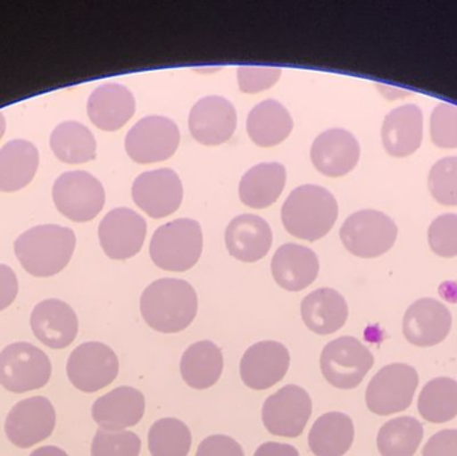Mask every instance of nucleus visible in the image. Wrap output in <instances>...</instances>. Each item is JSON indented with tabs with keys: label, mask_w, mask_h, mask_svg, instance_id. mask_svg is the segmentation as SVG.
I'll use <instances>...</instances> for the list:
<instances>
[{
	"label": "nucleus",
	"mask_w": 457,
	"mask_h": 456,
	"mask_svg": "<svg viewBox=\"0 0 457 456\" xmlns=\"http://www.w3.org/2000/svg\"><path fill=\"white\" fill-rule=\"evenodd\" d=\"M195 288L179 278H161L150 284L141 296V313L147 326L161 334L184 331L197 316Z\"/></svg>",
	"instance_id": "1"
},
{
	"label": "nucleus",
	"mask_w": 457,
	"mask_h": 456,
	"mask_svg": "<svg viewBox=\"0 0 457 456\" xmlns=\"http://www.w3.org/2000/svg\"><path fill=\"white\" fill-rule=\"evenodd\" d=\"M77 237L70 228L40 225L26 230L15 241V254L21 267L35 278H51L71 260Z\"/></svg>",
	"instance_id": "2"
},
{
	"label": "nucleus",
	"mask_w": 457,
	"mask_h": 456,
	"mask_svg": "<svg viewBox=\"0 0 457 456\" xmlns=\"http://www.w3.org/2000/svg\"><path fill=\"white\" fill-rule=\"evenodd\" d=\"M337 217V201L329 190L317 185H303L293 190L281 209L285 229L311 243L327 236Z\"/></svg>",
	"instance_id": "3"
},
{
	"label": "nucleus",
	"mask_w": 457,
	"mask_h": 456,
	"mask_svg": "<svg viewBox=\"0 0 457 456\" xmlns=\"http://www.w3.org/2000/svg\"><path fill=\"white\" fill-rule=\"evenodd\" d=\"M203 248L201 225L195 220L179 219L155 230L150 241V257L161 269L185 272L197 264Z\"/></svg>",
	"instance_id": "4"
},
{
	"label": "nucleus",
	"mask_w": 457,
	"mask_h": 456,
	"mask_svg": "<svg viewBox=\"0 0 457 456\" xmlns=\"http://www.w3.org/2000/svg\"><path fill=\"white\" fill-rule=\"evenodd\" d=\"M397 225L383 211L365 209L349 216L340 229L344 246L354 256L375 259L396 243Z\"/></svg>",
	"instance_id": "5"
},
{
	"label": "nucleus",
	"mask_w": 457,
	"mask_h": 456,
	"mask_svg": "<svg viewBox=\"0 0 457 456\" xmlns=\"http://www.w3.org/2000/svg\"><path fill=\"white\" fill-rule=\"evenodd\" d=\"M50 377V359L35 345L13 343L0 352V386L10 393L39 390Z\"/></svg>",
	"instance_id": "6"
},
{
	"label": "nucleus",
	"mask_w": 457,
	"mask_h": 456,
	"mask_svg": "<svg viewBox=\"0 0 457 456\" xmlns=\"http://www.w3.org/2000/svg\"><path fill=\"white\" fill-rule=\"evenodd\" d=\"M419 375L408 364L395 363L381 369L368 385L365 401L373 414L386 417L405 411L412 404Z\"/></svg>",
	"instance_id": "7"
},
{
	"label": "nucleus",
	"mask_w": 457,
	"mask_h": 456,
	"mask_svg": "<svg viewBox=\"0 0 457 456\" xmlns=\"http://www.w3.org/2000/svg\"><path fill=\"white\" fill-rule=\"evenodd\" d=\"M56 209L75 222L96 219L104 209V185L87 171L75 170L62 174L53 187Z\"/></svg>",
	"instance_id": "8"
},
{
	"label": "nucleus",
	"mask_w": 457,
	"mask_h": 456,
	"mask_svg": "<svg viewBox=\"0 0 457 456\" xmlns=\"http://www.w3.org/2000/svg\"><path fill=\"white\" fill-rule=\"evenodd\" d=\"M375 363L372 352L359 340L340 337L325 345L321 371L325 380L340 390H353L361 385Z\"/></svg>",
	"instance_id": "9"
},
{
	"label": "nucleus",
	"mask_w": 457,
	"mask_h": 456,
	"mask_svg": "<svg viewBox=\"0 0 457 456\" xmlns=\"http://www.w3.org/2000/svg\"><path fill=\"white\" fill-rule=\"evenodd\" d=\"M181 141L179 126L170 118L149 115L136 123L126 136L129 157L137 163H154L168 160Z\"/></svg>",
	"instance_id": "10"
},
{
	"label": "nucleus",
	"mask_w": 457,
	"mask_h": 456,
	"mask_svg": "<svg viewBox=\"0 0 457 456\" xmlns=\"http://www.w3.org/2000/svg\"><path fill=\"white\" fill-rule=\"evenodd\" d=\"M120 361L104 343H83L75 348L67 361V377L78 390L86 394L104 390L114 382Z\"/></svg>",
	"instance_id": "11"
},
{
	"label": "nucleus",
	"mask_w": 457,
	"mask_h": 456,
	"mask_svg": "<svg viewBox=\"0 0 457 456\" xmlns=\"http://www.w3.org/2000/svg\"><path fill=\"white\" fill-rule=\"evenodd\" d=\"M312 415V399L303 388L289 385L266 399L262 422L269 433L297 438L303 433Z\"/></svg>",
	"instance_id": "12"
},
{
	"label": "nucleus",
	"mask_w": 457,
	"mask_h": 456,
	"mask_svg": "<svg viewBox=\"0 0 457 456\" xmlns=\"http://www.w3.org/2000/svg\"><path fill=\"white\" fill-rule=\"evenodd\" d=\"M55 423L53 403L43 396H34L12 407L5 419L4 430L11 444L19 449H29L50 438Z\"/></svg>",
	"instance_id": "13"
},
{
	"label": "nucleus",
	"mask_w": 457,
	"mask_h": 456,
	"mask_svg": "<svg viewBox=\"0 0 457 456\" xmlns=\"http://www.w3.org/2000/svg\"><path fill=\"white\" fill-rule=\"evenodd\" d=\"M131 195L145 213L153 219H165L181 206L184 187L176 171L162 168L137 177Z\"/></svg>",
	"instance_id": "14"
},
{
	"label": "nucleus",
	"mask_w": 457,
	"mask_h": 456,
	"mask_svg": "<svg viewBox=\"0 0 457 456\" xmlns=\"http://www.w3.org/2000/svg\"><path fill=\"white\" fill-rule=\"evenodd\" d=\"M146 233V221L128 208L109 211L98 229L102 249L112 260H128L139 253Z\"/></svg>",
	"instance_id": "15"
},
{
	"label": "nucleus",
	"mask_w": 457,
	"mask_h": 456,
	"mask_svg": "<svg viewBox=\"0 0 457 456\" xmlns=\"http://www.w3.org/2000/svg\"><path fill=\"white\" fill-rule=\"evenodd\" d=\"M289 364V351L284 344L270 340L257 343L242 356V382L252 390H268L284 379Z\"/></svg>",
	"instance_id": "16"
},
{
	"label": "nucleus",
	"mask_w": 457,
	"mask_h": 456,
	"mask_svg": "<svg viewBox=\"0 0 457 456\" xmlns=\"http://www.w3.org/2000/svg\"><path fill=\"white\" fill-rule=\"evenodd\" d=\"M236 128V107L222 96H205L190 112V134L206 146L225 144L233 137Z\"/></svg>",
	"instance_id": "17"
},
{
	"label": "nucleus",
	"mask_w": 457,
	"mask_h": 456,
	"mask_svg": "<svg viewBox=\"0 0 457 456\" xmlns=\"http://www.w3.org/2000/svg\"><path fill=\"white\" fill-rule=\"evenodd\" d=\"M453 316L443 303L420 299L413 303L403 320V334L416 347H434L447 339Z\"/></svg>",
	"instance_id": "18"
},
{
	"label": "nucleus",
	"mask_w": 457,
	"mask_h": 456,
	"mask_svg": "<svg viewBox=\"0 0 457 456\" xmlns=\"http://www.w3.org/2000/svg\"><path fill=\"white\" fill-rule=\"evenodd\" d=\"M360 152L359 141L353 134L344 129H330L314 139L311 160L320 173L337 178L356 168Z\"/></svg>",
	"instance_id": "19"
},
{
	"label": "nucleus",
	"mask_w": 457,
	"mask_h": 456,
	"mask_svg": "<svg viewBox=\"0 0 457 456\" xmlns=\"http://www.w3.org/2000/svg\"><path fill=\"white\" fill-rule=\"evenodd\" d=\"M29 324L35 337L53 350H63L77 339V315L62 300L39 303L32 311Z\"/></svg>",
	"instance_id": "20"
},
{
	"label": "nucleus",
	"mask_w": 457,
	"mask_h": 456,
	"mask_svg": "<svg viewBox=\"0 0 457 456\" xmlns=\"http://www.w3.org/2000/svg\"><path fill=\"white\" fill-rule=\"evenodd\" d=\"M423 112L418 104H404L392 110L383 122L381 139L386 152L403 158L418 152L423 142Z\"/></svg>",
	"instance_id": "21"
},
{
	"label": "nucleus",
	"mask_w": 457,
	"mask_h": 456,
	"mask_svg": "<svg viewBox=\"0 0 457 456\" xmlns=\"http://www.w3.org/2000/svg\"><path fill=\"white\" fill-rule=\"evenodd\" d=\"M145 396L133 387H118L96 399L93 418L106 431H123L141 422L145 415Z\"/></svg>",
	"instance_id": "22"
},
{
	"label": "nucleus",
	"mask_w": 457,
	"mask_h": 456,
	"mask_svg": "<svg viewBox=\"0 0 457 456\" xmlns=\"http://www.w3.org/2000/svg\"><path fill=\"white\" fill-rule=\"evenodd\" d=\"M273 233L265 220L254 214H242L231 220L225 230L228 253L242 262H255L270 251Z\"/></svg>",
	"instance_id": "23"
},
{
	"label": "nucleus",
	"mask_w": 457,
	"mask_h": 456,
	"mask_svg": "<svg viewBox=\"0 0 457 456\" xmlns=\"http://www.w3.org/2000/svg\"><path fill=\"white\" fill-rule=\"evenodd\" d=\"M136 98L128 87L117 83L99 86L88 96L91 122L104 131H117L133 118Z\"/></svg>",
	"instance_id": "24"
},
{
	"label": "nucleus",
	"mask_w": 457,
	"mask_h": 456,
	"mask_svg": "<svg viewBox=\"0 0 457 456\" xmlns=\"http://www.w3.org/2000/svg\"><path fill=\"white\" fill-rule=\"evenodd\" d=\"M320 272L319 257L297 244L279 246L271 260V273L281 288L300 292L314 283Z\"/></svg>",
	"instance_id": "25"
},
{
	"label": "nucleus",
	"mask_w": 457,
	"mask_h": 456,
	"mask_svg": "<svg viewBox=\"0 0 457 456\" xmlns=\"http://www.w3.org/2000/svg\"><path fill=\"white\" fill-rule=\"evenodd\" d=\"M348 304L335 289L320 288L301 303L303 323L317 335H332L343 328L348 319Z\"/></svg>",
	"instance_id": "26"
},
{
	"label": "nucleus",
	"mask_w": 457,
	"mask_h": 456,
	"mask_svg": "<svg viewBox=\"0 0 457 456\" xmlns=\"http://www.w3.org/2000/svg\"><path fill=\"white\" fill-rule=\"evenodd\" d=\"M287 182V170L278 162H265L253 166L239 182V198L253 209H265L273 205Z\"/></svg>",
	"instance_id": "27"
},
{
	"label": "nucleus",
	"mask_w": 457,
	"mask_h": 456,
	"mask_svg": "<svg viewBox=\"0 0 457 456\" xmlns=\"http://www.w3.org/2000/svg\"><path fill=\"white\" fill-rule=\"evenodd\" d=\"M246 130L250 139L258 146H277L292 133V115L284 104L274 99H266L253 107L247 115Z\"/></svg>",
	"instance_id": "28"
},
{
	"label": "nucleus",
	"mask_w": 457,
	"mask_h": 456,
	"mask_svg": "<svg viewBox=\"0 0 457 456\" xmlns=\"http://www.w3.org/2000/svg\"><path fill=\"white\" fill-rule=\"evenodd\" d=\"M39 166V152L24 139H13L0 149V190L18 192L29 184Z\"/></svg>",
	"instance_id": "29"
},
{
	"label": "nucleus",
	"mask_w": 457,
	"mask_h": 456,
	"mask_svg": "<svg viewBox=\"0 0 457 456\" xmlns=\"http://www.w3.org/2000/svg\"><path fill=\"white\" fill-rule=\"evenodd\" d=\"M224 369V356L219 345L204 340L190 345L181 359V375L189 387L208 390L213 387Z\"/></svg>",
	"instance_id": "30"
},
{
	"label": "nucleus",
	"mask_w": 457,
	"mask_h": 456,
	"mask_svg": "<svg viewBox=\"0 0 457 456\" xmlns=\"http://www.w3.org/2000/svg\"><path fill=\"white\" fill-rule=\"evenodd\" d=\"M354 426L343 412H328L314 423L309 433V449L316 456H343L351 449Z\"/></svg>",
	"instance_id": "31"
},
{
	"label": "nucleus",
	"mask_w": 457,
	"mask_h": 456,
	"mask_svg": "<svg viewBox=\"0 0 457 456\" xmlns=\"http://www.w3.org/2000/svg\"><path fill=\"white\" fill-rule=\"evenodd\" d=\"M54 154L64 163H85L96 155V141L90 129L74 120H67L54 129L50 137Z\"/></svg>",
	"instance_id": "32"
},
{
	"label": "nucleus",
	"mask_w": 457,
	"mask_h": 456,
	"mask_svg": "<svg viewBox=\"0 0 457 456\" xmlns=\"http://www.w3.org/2000/svg\"><path fill=\"white\" fill-rule=\"evenodd\" d=\"M419 412L427 422L442 425L457 417V382L437 377L427 383L419 396Z\"/></svg>",
	"instance_id": "33"
},
{
	"label": "nucleus",
	"mask_w": 457,
	"mask_h": 456,
	"mask_svg": "<svg viewBox=\"0 0 457 456\" xmlns=\"http://www.w3.org/2000/svg\"><path fill=\"white\" fill-rule=\"evenodd\" d=\"M423 436V426L415 418H396L381 427L378 449L383 456H413Z\"/></svg>",
	"instance_id": "34"
},
{
	"label": "nucleus",
	"mask_w": 457,
	"mask_h": 456,
	"mask_svg": "<svg viewBox=\"0 0 457 456\" xmlns=\"http://www.w3.org/2000/svg\"><path fill=\"white\" fill-rule=\"evenodd\" d=\"M192 434L182 420L165 418L150 427L149 450L153 456H187Z\"/></svg>",
	"instance_id": "35"
},
{
	"label": "nucleus",
	"mask_w": 457,
	"mask_h": 456,
	"mask_svg": "<svg viewBox=\"0 0 457 456\" xmlns=\"http://www.w3.org/2000/svg\"><path fill=\"white\" fill-rule=\"evenodd\" d=\"M428 187L437 203L457 206V157L442 158L432 166Z\"/></svg>",
	"instance_id": "36"
},
{
	"label": "nucleus",
	"mask_w": 457,
	"mask_h": 456,
	"mask_svg": "<svg viewBox=\"0 0 457 456\" xmlns=\"http://www.w3.org/2000/svg\"><path fill=\"white\" fill-rule=\"evenodd\" d=\"M141 439L130 431H96L91 456H139Z\"/></svg>",
	"instance_id": "37"
},
{
	"label": "nucleus",
	"mask_w": 457,
	"mask_h": 456,
	"mask_svg": "<svg viewBox=\"0 0 457 456\" xmlns=\"http://www.w3.org/2000/svg\"><path fill=\"white\" fill-rule=\"evenodd\" d=\"M431 138L437 147L456 149L457 147V106L440 102L431 115Z\"/></svg>",
	"instance_id": "38"
},
{
	"label": "nucleus",
	"mask_w": 457,
	"mask_h": 456,
	"mask_svg": "<svg viewBox=\"0 0 457 456\" xmlns=\"http://www.w3.org/2000/svg\"><path fill=\"white\" fill-rule=\"evenodd\" d=\"M432 252L445 259L457 256V214H443L432 221L428 230Z\"/></svg>",
	"instance_id": "39"
},
{
	"label": "nucleus",
	"mask_w": 457,
	"mask_h": 456,
	"mask_svg": "<svg viewBox=\"0 0 457 456\" xmlns=\"http://www.w3.org/2000/svg\"><path fill=\"white\" fill-rule=\"evenodd\" d=\"M281 77L277 67L241 66L237 70L238 87L242 93L255 94L273 87Z\"/></svg>",
	"instance_id": "40"
},
{
	"label": "nucleus",
	"mask_w": 457,
	"mask_h": 456,
	"mask_svg": "<svg viewBox=\"0 0 457 456\" xmlns=\"http://www.w3.org/2000/svg\"><path fill=\"white\" fill-rule=\"evenodd\" d=\"M195 456H245L238 442L230 436L213 435L204 439Z\"/></svg>",
	"instance_id": "41"
},
{
	"label": "nucleus",
	"mask_w": 457,
	"mask_h": 456,
	"mask_svg": "<svg viewBox=\"0 0 457 456\" xmlns=\"http://www.w3.org/2000/svg\"><path fill=\"white\" fill-rule=\"evenodd\" d=\"M423 456H457V430H443L432 436Z\"/></svg>",
	"instance_id": "42"
},
{
	"label": "nucleus",
	"mask_w": 457,
	"mask_h": 456,
	"mask_svg": "<svg viewBox=\"0 0 457 456\" xmlns=\"http://www.w3.org/2000/svg\"><path fill=\"white\" fill-rule=\"evenodd\" d=\"M19 284L15 272L7 265L0 264V311L12 304L18 294Z\"/></svg>",
	"instance_id": "43"
},
{
	"label": "nucleus",
	"mask_w": 457,
	"mask_h": 456,
	"mask_svg": "<svg viewBox=\"0 0 457 456\" xmlns=\"http://www.w3.org/2000/svg\"><path fill=\"white\" fill-rule=\"evenodd\" d=\"M254 456H300L297 450L290 444H276L268 442L261 444L255 452Z\"/></svg>",
	"instance_id": "44"
},
{
	"label": "nucleus",
	"mask_w": 457,
	"mask_h": 456,
	"mask_svg": "<svg viewBox=\"0 0 457 456\" xmlns=\"http://www.w3.org/2000/svg\"><path fill=\"white\" fill-rule=\"evenodd\" d=\"M29 456H69L66 454V452L59 449V447L55 446H45L40 447V449L35 450L34 452H31Z\"/></svg>",
	"instance_id": "45"
},
{
	"label": "nucleus",
	"mask_w": 457,
	"mask_h": 456,
	"mask_svg": "<svg viewBox=\"0 0 457 456\" xmlns=\"http://www.w3.org/2000/svg\"><path fill=\"white\" fill-rule=\"evenodd\" d=\"M5 131V118L4 115L0 112V138H2L3 134Z\"/></svg>",
	"instance_id": "46"
}]
</instances>
